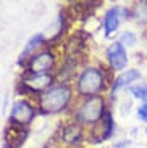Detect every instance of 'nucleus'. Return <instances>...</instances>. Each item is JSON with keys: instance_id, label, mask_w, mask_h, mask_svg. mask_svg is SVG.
Wrapping results in <instances>:
<instances>
[{"instance_id": "obj_6", "label": "nucleus", "mask_w": 147, "mask_h": 148, "mask_svg": "<svg viewBox=\"0 0 147 148\" xmlns=\"http://www.w3.org/2000/svg\"><path fill=\"white\" fill-rule=\"evenodd\" d=\"M53 66V55L50 52H42L31 56L28 69L31 74H47V71Z\"/></svg>"}, {"instance_id": "obj_5", "label": "nucleus", "mask_w": 147, "mask_h": 148, "mask_svg": "<svg viewBox=\"0 0 147 148\" xmlns=\"http://www.w3.org/2000/svg\"><path fill=\"white\" fill-rule=\"evenodd\" d=\"M26 138H28V130L21 124L10 122L5 129V147L7 148H21Z\"/></svg>"}, {"instance_id": "obj_10", "label": "nucleus", "mask_w": 147, "mask_h": 148, "mask_svg": "<svg viewBox=\"0 0 147 148\" xmlns=\"http://www.w3.org/2000/svg\"><path fill=\"white\" fill-rule=\"evenodd\" d=\"M139 77H141V71H137V69H128V71H125V73H121L116 79H115L113 85H112V93L115 95V92H116L118 89L126 87V85H129L131 82H134Z\"/></svg>"}, {"instance_id": "obj_14", "label": "nucleus", "mask_w": 147, "mask_h": 148, "mask_svg": "<svg viewBox=\"0 0 147 148\" xmlns=\"http://www.w3.org/2000/svg\"><path fill=\"white\" fill-rule=\"evenodd\" d=\"M132 16L137 19V21H147V2H141V3H136L134 10H132Z\"/></svg>"}, {"instance_id": "obj_9", "label": "nucleus", "mask_w": 147, "mask_h": 148, "mask_svg": "<svg viewBox=\"0 0 147 148\" xmlns=\"http://www.w3.org/2000/svg\"><path fill=\"white\" fill-rule=\"evenodd\" d=\"M123 13V10L120 7L110 8V10L105 13V18H103V29H105V34L110 36L112 32L118 29V24H120V15Z\"/></svg>"}, {"instance_id": "obj_1", "label": "nucleus", "mask_w": 147, "mask_h": 148, "mask_svg": "<svg viewBox=\"0 0 147 148\" xmlns=\"http://www.w3.org/2000/svg\"><path fill=\"white\" fill-rule=\"evenodd\" d=\"M70 100L71 89L66 84H62L45 90L41 95L39 106H41V111H44V113H58L68 106Z\"/></svg>"}, {"instance_id": "obj_8", "label": "nucleus", "mask_w": 147, "mask_h": 148, "mask_svg": "<svg viewBox=\"0 0 147 148\" xmlns=\"http://www.w3.org/2000/svg\"><path fill=\"white\" fill-rule=\"evenodd\" d=\"M52 82V76L50 74H29L26 76L23 84L26 87H29L33 92H39L42 89H47Z\"/></svg>"}, {"instance_id": "obj_15", "label": "nucleus", "mask_w": 147, "mask_h": 148, "mask_svg": "<svg viewBox=\"0 0 147 148\" xmlns=\"http://www.w3.org/2000/svg\"><path fill=\"white\" fill-rule=\"evenodd\" d=\"M120 44H121V45H128V47H134V45L137 44L136 34H132L131 31H126V32H123L121 37H120Z\"/></svg>"}, {"instance_id": "obj_16", "label": "nucleus", "mask_w": 147, "mask_h": 148, "mask_svg": "<svg viewBox=\"0 0 147 148\" xmlns=\"http://www.w3.org/2000/svg\"><path fill=\"white\" fill-rule=\"evenodd\" d=\"M137 116L141 118V121L147 122V103L141 105V106L137 108Z\"/></svg>"}, {"instance_id": "obj_13", "label": "nucleus", "mask_w": 147, "mask_h": 148, "mask_svg": "<svg viewBox=\"0 0 147 148\" xmlns=\"http://www.w3.org/2000/svg\"><path fill=\"white\" fill-rule=\"evenodd\" d=\"M44 40V34H36V36H33L28 40V45L24 47V50H23V53H21V56L24 58V56H28L31 52H33L34 48L37 47V45H41V42Z\"/></svg>"}, {"instance_id": "obj_3", "label": "nucleus", "mask_w": 147, "mask_h": 148, "mask_svg": "<svg viewBox=\"0 0 147 148\" xmlns=\"http://www.w3.org/2000/svg\"><path fill=\"white\" fill-rule=\"evenodd\" d=\"M103 110H105V101L100 95H94L86 98V101L78 108L76 111V119L81 124H96L100 121L103 116Z\"/></svg>"}, {"instance_id": "obj_4", "label": "nucleus", "mask_w": 147, "mask_h": 148, "mask_svg": "<svg viewBox=\"0 0 147 148\" xmlns=\"http://www.w3.org/2000/svg\"><path fill=\"white\" fill-rule=\"evenodd\" d=\"M34 108L31 106L28 101L24 100H18L11 105V111H10V122H16V124H29L34 118Z\"/></svg>"}, {"instance_id": "obj_11", "label": "nucleus", "mask_w": 147, "mask_h": 148, "mask_svg": "<svg viewBox=\"0 0 147 148\" xmlns=\"http://www.w3.org/2000/svg\"><path fill=\"white\" fill-rule=\"evenodd\" d=\"M62 138H63L65 143H70V145L79 142V140H81V127L76 126V124H71V126L65 127V129H63Z\"/></svg>"}, {"instance_id": "obj_12", "label": "nucleus", "mask_w": 147, "mask_h": 148, "mask_svg": "<svg viewBox=\"0 0 147 148\" xmlns=\"http://www.w3.org/2000/svg\"><path fill=\"white\" fill-rule=\"evenodd\" d=\"M129 92L134 98H139V100L146 101L147 103V82L144 84H137V85H131L129 87Z\"/></svg>"}, {"instance_id": "obj_2", "label": "nucleus", "mask_w": 147, "mask_h": 148, "mask_svg": "<svg viewBox=\"0 0 147 148\" xmlns=\"http://www.w3.org/2000/svg\"><path fill=\"white\" fill-rule=\"evenodd\" d=\"M103 73L97 68H86L78 79V92L84 97H94L103 90Z\"/></svg>"}, {"instance_id": "obj_7", "label": "nucleus", "mask_w": 147, "mask_h": 148, "mask_svg": "<svg viewBox=\"0 0 147 148\" xmlns=\"http://www.w3.org/2000/svg\"><path fill=\"white\" fill-rule=\"evenodd\" d=\"M107 58L110 61V66L113 69L120 71L125 69L126 63H128V55H126V50L120 42H115L110 47L107 48Z\"/></svg>"}]
</instances>
